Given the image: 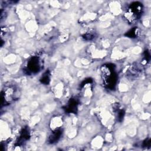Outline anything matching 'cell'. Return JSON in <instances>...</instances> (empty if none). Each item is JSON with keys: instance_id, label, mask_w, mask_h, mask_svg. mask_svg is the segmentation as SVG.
Returning <instances> with one entry per match:
<instances>
[{"instance_id": "obj_3", "label": "cell", "mask_w": 151, "mask_h": 151, "mask_svg": "<svg viewBox=\"0 0 151 151\" xmlns=\"http://www.w3.org/2000/svg\"><path fill=\"white\" fill-rule=\"evenodd\" d=\"M17 90L13 85L6 86L2 91V104H9L15 100L17 97Z\"/></svg>"}, {"instance_id": "obj_1", "label": "cell", "mask_w": 151, "mask_h": 151, "mask_svg": "<svg viewBox=\"0 0 151 151\" xmlns=\"http://www.w3.org/2000/svg\"><path fill=\"white\" fill-rule=\"evenodd\" d=\"M143 10L142 4L139 2H134L130 4L124 14L125 18L129 22L137 20L142 14Z\"/></svg>"}, {"instance_id": "obj_6", "label": "cell", "mask_w": 151, "mask_h": 151, "mask_svg": "<svg viewBox=\"0 0 151 151\" xmlns=\"http://www.w3.org/2000/svg\"><path fill=\"white\" fill-rule=\"evenodd\" d=\"M77 101L75 100H71L70 102L68 104L67 110L70 112H76V110L77 109Z\"/></svg>"}, {"instance_id": "obj_8", "label": "cell", "mask_w": 151, "mask_h": 151, "mask_svg": "<svg viewBox=\"0 0 151 151\" xmlns=\"http://www.w3.org/2000/svg\"><path fill=\"white\" fill-rule=\"evenodd\" d=\"M95 36V33L94 32H87L84 36V38L87 39V40H91L93 38V37Z\"/></svg>"}, {"instance_id": "obj_9", "label": "cell", "mask_w": 151, "mask_h": 151, "mask_svg": "<svg viewBox=\"0 0 151 151\" xmlns=\"http://www.w3.org/2000/svg\"><path fill=\"white\" fill-rule=\"evenodd\" d=\"M136 33H137V29H133L127 32V35L130 37H134L136 36Z\"/></svg>"}, {"instance_id": "obj_2", "label": "cell", "mask_w": 151, "mask_h": 151, "mask_svg": "<svg viewBox=\"0 0 151 151\" xmlns=\"http://www.w3.org/2000/svg\"><path fill=\"white\" fill-rule=\"evenodd\" d=\"M103 81L109 87H113L116 81V75L109 65H103L101 69Z\"/></svg>"}, {"instance_id": "obj_5", "label": "cell", "mask_w": 151, "mask_h": 151, "mask_svg": "<svg viewBox=\"0 0 151 151\" xmlns=\"http://www.w3.org/2000/svg\"><path fill=\"white\" fill-rule=\"evenodd\" d=\"M61 135V130L60 129H56L54 130L53 132H52L51 135L49 137V140L51 143H54L56 141L58 140V139L60 138V137Z\"/></svg>"}, {"instance_id": "obj_4", "label": "cell", "mask_w": 151, "mask_h": 151, "mask_svg": "<svg viewBox=\"0 0 151 151\" xmlns=\"http://www.w3.org/2000/svg\"><path fill=\"white\" fill-rule=\"evenodd\" d=\"M41 67V63L38 57H32L28 61L27 65V70L28 73H37Z\"/></svg>"}, {"instance_id": "obj_7", "label": "cell", "mask_w": 151, "mask_h": 151, "mask_svg": "<svg viewBox=\"0 0 151 151\" xmlns=\"http://www.w3.org/2000/svg\"><path fill=\"white\" fill-rule=\"evenodd\" d=\"M50 74L46 72L45 73V75H44L41 79V81L44 83V84H48L49 81H50Z\"/></svg>"}]
</instances>
